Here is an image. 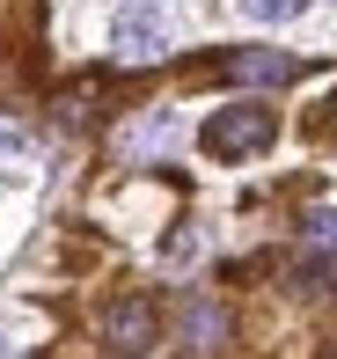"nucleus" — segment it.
I'll return each instance as SVG.
<instances>
[{
  "label": "nucleus",
  "mask_w": 337,
  "mask_h": 359,
  "mask_svg": "<svg viewBox=\"0 0 337 359\" xmlns=\"http://www.w3.org/2000/svg\"><path fill=\"white\" fill-rule=\"evenodd\" d=\"M308 242H315V250H330V257H337V198L308 205Z\"/></svg>",
  "instance_id": "423d86ee"
},
{
  "label": "nucleus",
  "mask_w": 337,
  "mask_h": 359,
  "mask_svg": "<svg viewBox=\"0 0 337 359\" xmlns=\"http://www.w3.org/2000/svg\"><path fill=\"white\" fill-rule=\"evenodd\" d=\"M228 74L242 81V88H286V81L301 74V59H286V52H235Z\"/></svg>",
  "instance_id": "20e7f679"
},
{
  "label": "nucleus",
  "mask_w": 337,
  "mask_h": 359,
  "mask_svg": "<svg viewBox=\"0 0 337 359\" xmlns=\"http://www.w3.org/2000/svg\"><path fill=\"white\" fill-rule=\"evenodd\" d=\"M176 330H184L191 352H213L220 337H228V316H220L213 301H184V316H176Z\"/></svg>",
  "instance_id": "39448f33"
},
{
  "label": "nucleus",
  "mask_w": 337,
  "mask_h": 359,
  "mask_svg": "<svg viewBox=\"0 0 337 359\" xmlns=\"http://www.w3.org/2000/svg\"><path fill=\"white\" fill-rule=\"evenodd\" d=\"M110 52H118L125 67H147V59H162V52H169V15L147 8V0L118 8V22H110Z\"/></svg>",
  "instance_id": "f03ea898"
},
{
  "label": "nucleus",
  "mask_w": 337,
  "mask_h": 359,
  "mask_svg": "<svg viewBox=\"0 0 337 359\" xmlns=\"http://www.w3.org/2000/svg\"><path fill=\"white\" fill-rule=\"evenodd\" d=\"M0 154H22V133H15L8 118H0Z\"/></svg>",
  "instance_id": "6e6552de"
},
{
  "label": "nucleus",
  "mask_w": 337,
  "mask_h": 359,
  "mask_svg": "<svg viewBox=\"0 0 337 359\" xmlns=\"http://www.w3.org/2000/svg\"><path fill=\"white\" fill-rule=\"evenodd\" d=\"M301 8L308 0H242V15H256V22H294Z\"/></svg>",
  "instance_id": "0eeeda50"
},
{
  "label": "nucleus",
  "mask_w": 337,
  "mask_h": 359,
  "mask_svg": "<svg viewBox=\"0 0 337 359\" xmlns=\"http://www.w3.org/2000/svg\"><path fill=\"white\" fill-rule=\"evenodd\" d=\"M315 133H337V88H330V103H323V118H315Z\"/></svg>",
  "instance_id": "1a4fd4ad"
},
{
  "label": "nucleus",
  "mask_w": 337,
  "mask_h": 359,
  "mask_svg": "<svg viewBox=\"0 0 337 359\" xmlns=\"http://www.w3.org/2000/svg\"><path fill=\"white\" fill-rule=\"evenodd\" d=\"M154 330H162V316H154V301H118L103 316V352H118V359H132V352H147L154 345Z\"/></svg>",
  "instance_id": "7ed1b4c3"
},
{
  "label": "nucleus",
  "mask_w": 337,
  "mask_h": 359,
  "mask_svg": "<svg viewBox=\"0 0 337 359\" xmlns=\"http://www.w3.org/2000/svg\"><path fill=\"white\" fill-rule=\"evenodd\" d=\"M330 359H337V352H330Z\"/></svg>",
  "instance_id": "9d476101"
},
{
  "label": "nucleus",
  "mask_w": 337,
  "mask_h": 359,
  "mask_svg": "<svg viewBox=\"0 0 337 359\" xmlns=\"http://www.w3.org/2000/svg\"><path fill=\"white\" fill-rule=\"evenodd\" d=\"M271 133H279V118H271L264 103H235V110H213V118H205L198 147L213 161H242V154H264Z\"/></svg>",
  "instance_id": "f257e3e1"
}]
</instances>
